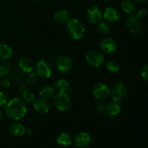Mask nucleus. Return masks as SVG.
Instances as JSON below:
<instances>
[{
  "mask_svg": "<svg viewBox=\"0 0 148 148\" xmlns=\"http://www.w3.org/2000/svg\"><path fill=\"white\" fill-rule=\"evenodd\" d=\"M27 105L22 98H14L7 101L4 106L5 114L10 119L19 121L25 117L27 113Z\"/></svg>",
  "mask_w": 148,
  "mask_h": 148,
  "instance_id": "1",
  "label": "nucleus"
},
{
  "mask_svg": "<svg viewBox=\"0 0 148 148\" xmlns=\"http://www.w3.org/2000/svg\"><path fill=\"white\" fill-rule=\"evenodd\" d=\"M66 31L71 38L77 40L84 37L85 28L80 20L74 18L70 19L66 23Z\"/></svg>",
  "mask_w": 148,
  "mask_h": 148,
  "instance_id": "2",
  "label": "nucleus"
},
{
  "mask_svg": "<svg viewBox=\"0 0 148 148\" xmlns=\"http://www.w3.org/2000/svg\"><path fill=\"white\" fill-rule=\"evenodd\" d=\"M53 98V105L59 111L66 112L70 110L72 105V100L66 92H58Z\"/></svg>",
  "mask_w": 148,
  "mask_h": 148,
  "instance_id": "3",
  "label": "nucleus"
},
{
  "mask_svg": "<svg viewBox=\"0 0 148 148\" xmlns=\"http://www.w3.org/2000/svg\"><path fill=\"white\" fill-rule=\"evenodd\" d=\"M128 94L127 87L122 82L115 84L110 90L111 99L116 103H121L126 99Z\"/></svg>",
  "mask_w": 148,
  "mask_h": 148,
  "instance_id": "4",
  "label": "nucleus"
},
{
  "mask_svg": "<svg viewBox=\"0 0 148 148\" xmlns=\"http://www.w3.org/2000/svg\"><path fill=\"white\" fill-rule=\"evenodd\" d=\"M35 73L42 78H49L51 76L53 68L50 62L46 59H40L34 66Z\"/></svg>",
  "mask_w": 148,
  "mask_h": 148,
  "instance_id": "5",
  "label": "nucleus"
},
{
  "mask_svg": "<svg viewBox=\"0 0 148 148\" xmlns=\"http://www.w3.org/2000/svg\"><path fill=\"white\" fill-rule=\"evenodd\" d=\"M126 27L129 31L134 36L140 35L143 32V23L136 14H131V16L127 18Z\"/></svg>",
  "mask_w": 148,
  "mask_h": 148,
  "instance_id": "6",
  "label": "nucleus"
},
{
  "mask_svg": "<svg viewBox=\"0 0 148 148\" xmlns=\"http://www.w3.org/2000/svg\"><path fill=\"white\" fill-rule=\"evenodd\" d=\"M92 95L94 98L98 101L103 102L106 101L110 95V90L108 85L106 84L99 82L95 85L92 89Z\"/></svg>",
  "mask_w": 148,
  "mask_h": 148,
  "instance_id": "7",
  "label": "nucleus"
},
{
  "mask_svg": "<svg viewBox=\"0 0 148 148\" xmlns=\"http://www.w3.org/2000/svg\"><path fill=\"white\" fill-rule=\"evenodd\" d=\"M87 63L93 67H99L103 64L105 58L101 51L97 50L90 51L85 56Z\"/></svg>",
  "mask_w": 148,
  "mask_h": 148,
  "instance_id": "8",
  "label": "nucleus"
},
{
  "mask_svg": "<svg viewBox=\"0 0 148 148\" xmlns=\"http://www.w3.org/2000/svg\"><path fill=\"white\" fill-rule=\"evenodd\" d=\"M56 67L58 70L63 74H67L73 69V61L67 56H59L56 62Z\"/></svg>",
  "mask_w": 148,
  "mask_h": 148,
  "instance_id": "9",
  "label": "nucleus"
},
{
  "mask_svg": "<svg viewBox=\"0 0 148 148\" xmlns=\"http://www.w3.org/2000/svg\"><path fill=\"white\" fill-rule=\"evenodd\" d=\"M86 17L88 21L90 23L98 24L102 20L103 14L101 10L98 7L92 6V7H90L87 11Z\"/></svg>",
  "mask_w": 148,
  "mask_h": 148,
  "instance_id": "10",
  "label": "nucleus"
},
{
  "mask_svg": "<svg viewBox=\"0 0 148 148\" xmlns=\"http://www.w3.org/2000/svg\"><path fill=\"white\" fill-rule=\"evenodd\" d=\"M100 48L102 52L109 54L116 51L117 49V43L112 38H106L101 42Z\"/></svg>",
  "mask_w": 148,
  "mask_h": 148,
  "instance_id": "11",
  "label": "nucleus"
},
{
  "mask_svg": "<svg viewBox=\"0 0 148 148\" xmlns=\"http://www.w3.org/2000/svg\"><path fill=\"white\" fill-rule=\"evenodd\" d=\"M92 139L90 135L87 132H80L74 138V143L78 147H86L90 145Z\"/></svg>",
  "mask_w": 148,
  "mask_h": 148,
  "instance_id": "12",
  "label": "nucleus"
},
{
  "mask_svg": "<svg viewBox=\"0 0 148 148\" xmlns=\"http://www.w3.org/2000/svg\"><path fill=\"white\" fill-rule=\"evenodd\" d=\"M33 104L35 111L38 114H47L50 110V104L49 101L44 98H40L38 99H36Z\"/></svg>",
  "mask_w": 148,
  "mask_h": 148,
  "instance_id": "13",
  "label": "nucleus"
},
{
  "mask_svg": "<svg viewBox=\"0 0 148 148\" xmlns=\"http://www.w3.org/2000/svg\"><path fill=\"white\" fill-rule=\"evenodd\" d=\"M103 16L108 22L116 23L119 20L120 13L117 9L112 7H108L104 10Z\"/></svg>",
  "mask_w": 148,
  "mask_h": 148,
  "instance_id": "14",
  "label": "nucleus"
},
{
  "mask_svg": "<svg viewBox=\"0 0 148 148\" xmlns=\"http://www.w3.org/2000/svg\"><path fill=\"white\" fill-rule=\"evenodd\" d=\"M26 128L23 124L14 122L9 126L8 131L12 136L14 137H22L25 133Z\"/></svg>",
  "mask_w": 148,
  "mask_h": 148,
  "instance_id": "15",
  "label": "nucleus"
},
{
  "mask_svg": "<svg viewBox=\"0 0 148 148\" xmlns=\"http://www.w3.org/2000/svg\"><path fill=\"white\" fill-rule=\"evenodd\" d=\"M53 20L59 24H65L70 20V14L64 10H58L53 14Z\"/></svg>",
  "mask_w": 148,
  "mask_h": 148,
  "instance_id": "16",
  "label": "nucleus"
},
{
  "mask_svg": "<svg viewBox=\"0 0 148 148\" xmlns=\"http://www.w3.org/2000/svg\"><path fill=\"white\" fill-rule=\"evenodd\" d=\"M19 68L23 73H30L34 69L33 62L28 58H23L19 62Z\"/></svg>",
  "mask_w": 148,
  "mask_h": 148,
  "instance_id": "17",
  "label": "nucleus"
},
{
  "mask_svg": "<svg viewBox=\"0 0 148 148\" xmlns=\"http://www.w3.org/2000/svg\"><path fill=\"white\" fill-rule=\"evenodd\" d=\"M58 145L62 147H68L71 145L73 142V139L70 134L66 132H63L59 134L56 139Z\"/></svg>",
  "mask_w": 148,
  "mask_h": 148,
  "instance_id": "18",
  "label": "nucleus"
},
{
  "mask_svg": "<svg viewBox=\"0 0 148 148\" xmlns=\"http://www.w3.org/2000/svg\"><path fill=\"white\" fill-rule=\"evenodd\" d=\"M12 49L10 46L5 43H0V60H7L12 57Z\"/></svg>",
  "mask_w": 148,
  "mask_h": 148,
  "instance_id": "19",
  "label": "nucleus"
},
{
  "mask_svg": "<svg viewBox=\"0 0 148 148\" xmlns=\"http://www.w3.org/2000/svg\"><path fill=\"white\" fill-rule=\"evenodd\" d=\"M121 7L124 12L130 14V15L134 14V13H135L136 10H137L135 4L132 0H124L121 2Z\"/></svg>",
  "mask_w": 148,
  "mask_h": 148,
  "instance_id": "20",
  "label": "nucleus"
},
{
  "mask_svg": "<svg viewBox=\"0 0 148 148\" xmlns=\"http://www.w3.org/2000/svg\"><path fill=\"white\" fill-rule=\"evenodd\" d=\"M55 90H56V89H55L54 87L45 86L42 89H40L38 95L42 98H44L46 100L50 99V98H53V95L56 93Z\"/></svg>",
  "mask_w": 148,
  "mask_h": 148,
  "instance_id": "21",
  "label": "nucleus"
},
{
  "mask_svg": "<svg viewBox=\"0 0 148 148\" xmlns=\"http://www.w3.org/2000/svg\"><path fill=\"white\" fill-rule=\"evenodd\" d=\"M106 111L110 116H115L118 115L121 111V106L118 103L113 101L106 105Z\"/></svg>",
  "mask_w": 148,
  "mask_h": 148,
  "instance_id": "22",
  "label": "nucleus"
},
{
  "mask_svg": "<svg viewBox=\"0 0 148 148\" xmlns=\"http://www.w3.org/2000/svg\"><path fill=\"white\" fill-rule=\"evenodd\" d=\"M69 87V82H67L65 79H59V81L56 82L55 84V89L57 90L59 92H66V91L68 90Z\"/></svg>",
  "mask_w": 148,
  "mask_h": 148,
  "instance_id": "23",
  "label": "nucleus"
},
{
  "mask_svg": "<svg viewBox=\"0 0 148 148\" xmlns=\"http://www.w3.org/2000/svg\"><path fill=\"white\" fill-rule=\"evenodd\" d=\"M10 77L14 81H20L23 77V72L20 70V68H12L10 72Z\"/></svg>",
  "mask_w": 148,
  "mask_h": 148,
  "instance_id": "24",
  "label": "nucleus"
},
{
  "mask_svg": "<svg viewBox=\"0 0 148 148\" xmlns=\"http://www.w3.org/2000/svg\"><path fill=\"white\" fill-rule=\"evenodd\" d=\"M12 65L9 62H4L0 64V76L4 77L10 74L12 69Z\"/></svg>",
  "mask_w": 148,
  "mask_h": 148,
  "instance_id": "25",
  "label": "nucleus"
},
{
  "mask_svg": "<svg viewBox=\"0 0 148 148\" xmlns=\"http://www.w3.org/2000/svg\"><path fill=\"white\" fill-rule=\"evenodd\" d=\"M22 97H23L22 99L24 101V102L25 103L27 104L33 103V102H34L35 100H36V97H35L34 94H33V92H30L29 90H28L25 91V92H23V93L22 94Z\"/></svg>",
  "mask_w": 148,
  "mask_h": 148,
  "instance_id": "26",
  "label": "nucleus"
},
{
  "mask_svg": "<svg viewBox=\"0 0 148 148\" xmlns=\"http://www.w3.org/2000/svg\"><path fill=\"white\" fill-rule=\"evenodd\" d=\"M106 68L109 72L116 73L120 69V66L117 62L114 60H109L106 62Z\"/></svg>",
  "mask_w": 148,
  "mask_h": 148,
  "instance_id": "27",
  "label": "nucleus"
},
{
  "mask_svg": "<svg viewBox=\"0 0 148 148\" xmlns=\"http://www.w3.org/2000/svg\"><path fill=\"white\" fill-rule=\"evenodd\" d=\"M98 31L101 34H107V33L109 32L110 27L109 25H108V23H105V22H100L99 23H98Z\"/></svg>",
  "mask_w": 148,
  "mask_h": 148,
  "instance_id": "28",
  "label": "nucleus"
},
{
  "mask_svg": "<svg viewBox=\"0 0 148 148\" xmlns=\"http://www.w3.org/2000/svg\"><path fill=\"white\" fill-rule=\"evenodd\" d=\"M38 76L36 73L30 72L28 73V75L27 76L26 82L27 85H35L38 82Z\"/></svg>",
  "mask_w": 148,
  "mask_h": 148,
  "instance_id": "29",
  "label": "nucleus"
},
{
  "mask_svg": "<svg viewBox=\"0 0 148 148\" xmlns=\"http://www.w3.org/2000/svg\"><path fill=\"white\" fill-rule=\"evenodd\" d=\"M0 85L1 88H8L11 85V82L8 77H2L0 79Z\"/></svg>",
  "mask_w": 148,
  "mask_h": 148,
  "instance_id": "30",
  "label": "nucleus"
},
{
  "mask_svg": "<svg viewBox=\"0 0 148 148\" xmlns=\"http://www.w3.org/2000/svg\"><path fill=\"white\" fill-rule=\"evenodd\" d=\"M7 103V98L5 93L0 91V108L5 106Z\"/></svg>",
  "mask_w": 148,
  "mask_h": 148,
  "instance_id": "31",
  "label": "nucleus"
},
{
  "mask_svg": "<svg viewBox=\"0 0 148 148\" xmlns=\"http://www.w3.org/2000/svg\"><path fill=\"white\" fill-rule=\"evenodd\" d=\"M106 104L103 102H101L97 105L96 111L98 114H103L106 111Z\"/></svg>",
  "mask_w": 148,
  "mask_h": 148,
  "instance_id": "32",
  "label": "nucleus"
},
{
  "mask_svg": "<svg viewBox=\"0 0 148 148\" xmlns=\"http://www.w3.org/2000/svg\"><path fill=\"white\" fill-rule=\"evenodd\" d=\"M141 76L145 81L148 79V64H145L142 68Z\"/></svg>",
  "mask_w": 148,
  "mask_h": 148,
  "instance_id": "33",
  "label": "nucleus"
},
{
  "mask_svg": "<svg viewBox=\"0 0 148 148\" xmlns=\"http://www.w3.org/2000/svg\"><path fill=\"white\" fill-rule=\"evenodd\" d=\"M28 90L29 89L27 84L25 83V82H21V83H20V85H19L18 86V91L21 95L23 93V92H25V91Z\"/></svg>",
  "mask_w": 148,
  "mask_h": 148,
  "instance_id": "34",
  "label": "nucleus"
},
{
  "mask_svg": "<svg viewBox=\"0 0 148 148\" xmlns=\"http://www.w3.org/2000/svg\"><path fill=\"white\" fill-rule=\"evenodd\" d=\"M147 10H146V9H142V10H140V11L137 12V14H136V15H137L140 20H142V19L145 18V17H147Z\"/></svg>",
  "mask_w": 148,
  "mask_h": 148,
  "instance_id": "35",
  "label": "nucleus"
},
{
  "mask_svg": "<svg viewBox=\"0 0 148 148\" xmlns=\"http://www.w3.org/2000/svg\"><path fill=\"white\" fill-rule=\"evenodd\" d=\"M33 134V131L32 129H30V128L26 129L25 134H27V135H32Z\"/></svg>",
  "mask_w": 148,
  "mask_h": 148,
  "instance_id": "36",
  "label": "nucleus"
},
{
  "mask_svg": "<svg viewBox=\"0 0 148 148\" xmlns=\"http://www.w3.org/2000/svg\"><path fill=\"white\" fill-rule=\"evenodd\" d=\"M135 1H137V3H140V4H143V3L147 2V0H134Z\"/></svg>",
  "mask_w": 148,
  "mask_h": 148,
  "instance_id": "37",
  "label": "nucleus"
},
{
  "mask_svg": "<svg viewBox=\"0 0 148 148\" xmlns=\"http://www.w3.org/2000/svg\"><path fill=\"white\" fill-rule=\"evenodd\" d=\"M3 116H4V115H3L2 111H1V110H0V120H2Z\"/></svg>",
  "mask_w": 148,
  "mask_h": 148,
  "instance_id": "38",
  "label": "nucleus"
},
{
  "mask_svg": "<svg viewBox=\"0 0 148 148\" xmlns=\"http://www.w3.org/2000/svg\"><path fill=\"white\" fill-rule=\"evenodd\" d=\"M30 1H37V0H30Z\"/></svg>",
  "mask_w": 148,
  "mask_h": 148,
  "instance_id": "39",
  "label": "nucleus"
}]
</instances>
